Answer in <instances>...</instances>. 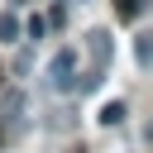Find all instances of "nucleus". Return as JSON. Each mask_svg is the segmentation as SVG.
<instances>
[{
  "label": "nucleus",
  "instance_id": "obj_1",
  "mask_svg": "<svg viewBox=\"0 0 153 153\" xmlns=\"http://www.w3.org/2000/svg\"><path fill=\"white\" fill-rule=\"evenodd\" d=\"M48 86L53 91H76V53L62 48L53 62H48Z\"/></svg>",
  "mask_w": 153,
  "mask_h": 153
},
{
  "label": "nucleus",
  "instance_id": "obj_2",
  "mask_svg": "<svg viewBox=\"0 0 153 153\" xmlns=\"http://www.w3.org/2000/svg\"><path fill=\"white\" fill-rule=\"evenodd\" d=\"M86 53H91V67H110V57H115L110 33H105V29H91V33H86Z\"/></svg>",
  "mask_w": 153,
  "mask_h": 153
},
{
  "label": "nucleus",
  "instance_id": "obj_3",
  "mask_svg": "<svg viewBox=\"0 0 153 153\" xmlns=\"http://www.w3.org/2000/svg\"><path fill=\"white\" fill-rule=\"evenodd\" d=\"M134 57H139V67H143V72H153V29L134 38Z\"/></svg>",
  "mask_w": 153,
  "mask_h": 153
},
{
  "label": "nucleus",
  "instance_id": "obj_4",
  "mask_svg": "<svg viewBox=\"0 0 153 153\" xmlns=\"http://www.w3.org/2000/svg\"><path fill=\"white\" fill-rule=\"evenodd\" d=\"M24 115V91H5V100H0V120H19Z\"/></svg>",
  "mask_w": 153,
  "mask_h": 153
},
{
  "label": "nucleus",
  "instance_id": "obj_5",
  "mask_svg": "<svg viewBox=\"0 0 153 153\" xmlns=\"http://www.w3.org/2000/svg\"><path fill=\"white\" fill-rule=\"evenodd\" d=\"M0 43H19V14H0Z\"/></svg>",
  "mask_w": 153,
  "mask_h": 153
},
{
  "label": "nucleus",
  "instance_id": "obj_6",
  "mask_svg": "<svg viewBox=\"0 0 153 153\" xmlns=\"http://www.w3.org/2000/svg\"><path fill=\"white\" fill-rule=\"evenodd\" d=\"M143 10H148V0H115V14L120 19H139Z\"/></svg>",
  "mask_w": 153,
  "mask_h": 153
},
{
  "label": "nucleus",
  "instance_id": "obj_7",
  "mask_svg": "<svg viewBox=\"0 0 153 153\" xmlns=\"http://www.w3.org/2000/svg\"><path fill=\"white\" fill-rule=\"evenodd\" d=\"M124 120V100H105L100 105V124H120Z\"/></svg>",
  "mask_w": 153,
  "mask_h": 153
},
{
  "label": "nucleus",
  "instance_id": "obj_8",
  "mask_svg": "<svg viewBox=\"0 0 153 153\" xmlns=\"http://www.w3.org/2000/svg\"><path fill=\"white\" fill-rule=\"evenodd\" d=\"M24 33H29V38H43V33H48V19H43V14H33V19L24 24Z\"/></svg>",
  "mask_w": 153,
  "mask_h": 153
},
{
  "label": "nucleus",
  "instance_id": "obj_9",
  "mask_svg": "<svg viewBox=\"0 0 153 153\" xmlns=\"http://www.w3.org/2000/svg\"><path fill=\"white\" fill-rule=\"evenodd\" d=\"M0 143H5V120H0Z\"/></svg>",
  "mask_w": 153,
  "mask_h": 153
},
{
  "label": "nucleus",
  "instance_id": "obj_10",
  "mask_svg": "<svg viewBox=\"0 0 153 153\" xmlns=\"http://www.w3.org/2000/svg\"><path fill=\"white\" fill-rule=\"evenodd\" d=\"M14 5H24V0H14Z\"/></svg>",
  "mask_w": 153,
  "mask_h": 153
}]
</instances>
